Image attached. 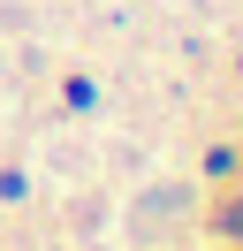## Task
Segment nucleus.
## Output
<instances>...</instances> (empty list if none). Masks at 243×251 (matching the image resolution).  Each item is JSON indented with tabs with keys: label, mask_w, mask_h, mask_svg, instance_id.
Listing matches in <instances>:
<instances>
[{
	"label": "nucleus",
	"mask_w": 243,
	"mask_h": 251,
	"mask_svg": "<svg viewBox=\"0 0 243 251\" xmlns=\"http://www.w3.org/2000/svg\"><path fill=\"white\" fill-rule=\"evenodd\" d=\"M220 228H228V236H243V205H228V213H220Z\"/></svg>",
	"instance_id": "obj_1"
}]
</instances>
